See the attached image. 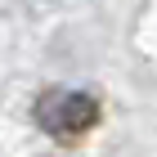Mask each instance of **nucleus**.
Wrapping results in <instances>:
<instances>
[{"instance_id":"nucleus-1","label":"nucleus","mask_w":157,"mask_h":157,"mask_svg":"<svg viewBox=\"0 0 157 157\" xmlns=\"http://www.w3.org/2000/svg\"><path fill=\"white\" fill-rule=\"evenodd\" d=\"M94 121H99V99L85 90H49L36 99V126L63 144L81 139Z\"/></svg>"}]
</instances>
